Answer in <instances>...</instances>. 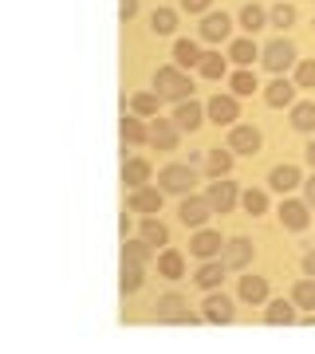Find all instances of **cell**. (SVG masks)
Segmentation results:
<instances>
[{
	"label": "cell",
	"instance_id": "obj_1",
	"mask_svg": "<svg viewBox=\"0 0 315 354\" xmlns=\"http://www.w3.org/2000/svg\"><path fill=\"white\" fill-rule=\"evenodd\" d=\"M154 91L165 102H186V99H193V79L181 67H158L154 71Z\"/></svg>",
	"mask_w": 315,
	"mask_h": 354
},
{
	"label": "cell",
	"instance_id": "obj_2",
	"mask_svg": "<svg viewBox=\"0 0 315 354\" xmlns=\"http://www.w3.org/2000/svg\"><path fill=\"white\" fill-rule=\"evenodd\" d=\"M158 189L165 193H177V197H186L189 189H197V169L186 162H170L158 169Z\"/></svg>",
	"mask_w": 315,
	"mask_h": 354
},
{
	"label": "cell",
	"instance_id": "obj_3",
	"mask_svg": "<svg viewBox=\"0 0 315 354\" xmlns=\"http://www.w3.org/2000/svg\"><path fill=\"white\" fill-rule=\"evenodd\" d=\"M154 315H158V323H186V327H193V323L205 319V315H193V311H189L181 291H165L162 299L154 304Z\"/></svg>",
	"mask_w": 315,
	"mask_h": 354
},
{
	"label": "cell",
	"instance_id": "obj_4",
	"mask_svg": "<svg viewBox=\"0 0 315 354\" xmlns=\"http://www.w3.org/2000/svg\"><path fill=\"white\" fill-rule=\"evenodd\" d=\"M260 64H264L272 75H284L288 67H296V44L284 39V36L272 39V44H264V48H260Z\"/></svg>",
	"mask_w": 315,
	"mask_h": 354
},
{
	"label": "cell",
	"instance_id": "obj_5",
	"mask_svg": "<svg viewBox=\"0 0 315 354\" xmlns=\"http://www.w3.org/2000/svg\"><path fill=\"white\" fill-rule=\"evenodd\" d=\"M209 216H213V205H209L205 193H186L181 205H177V221H181L186 228H205Z\"/></svg>",
	"mask_w": 315,
	"mask_h": 354
},
{
	"label": "cell",
	"instance_id": "obj_6",
	"mask_svg": "<svg viewBox=\"0 0 315 354\" xmlns=\"http://www.w3.org/2000/svg\"><path fill=\"white\" fill-rule=\"evenodd\" d=\"M209 205H213V213H233L240 201V185L237 181H228V177H213L209 181V189H205Z\"/></svg>",
	"mask_w": 315,
	"mask_h": 354
},
{
	"label": "cell",
	"instance_id": "obj_7",
	"mask_svg": "<svg viewBox=\"0 0 315 354\" xmlns=\"http://www.w3.org/2000/svg\"><path fill=\"white\" fill-rule=\"evenodd\" d=\"M260 146H264L260 127H252V122H233L228 127V150L233 153H256Z\"/></svg>",
	"mask_w": 315,
	"mask_h": 354
},
{
	"label": "cell",
	"instance_id": "obj_8",
	"mask_svg": "<svg viewBox=\"0 0 315 354\" xmlns=\"http://www.w3.org/2000/svg\"><path fill=\"white\" fill-rule=\"evenodd\" d=\"M276 216H280V225L288 228V232H303V228L312 225V205L296 201V197H284L280 209H276Z\"/></svg>",
	"mask_w": 315,
	"mask_h": 354
},
{
	"label": "cell",
	"instance_id": "obj_9",
	"mask_svg": "<svg viewBox=\"0 0 315 354\" xmlns=\"http://www.w3.org/2000/svg\"><path fill=\"white\" fill-rule=\"evenodd\" d=\"M205 114H209V122H217V127H233L240 118V99L237 95H213V99L205 102Z\"/></svg>",
	"mask_w": 315,
	"mask_h": 354
},
{
	"label": "cell",
	"instance_id": "obj_10",
	"mask_svg": "<svg viewBox=\"0 0 315 354\" xmlns=\"http://www.w3.org/2000/svg\"><path fill=\"white\" fill-rule=\"evenodd\" d=\"M252 256H256V248H252L249 236H228L225 248H221V260H225L228 272H240V268L252 264Z\"/></svg>",
	"mask_w": 315,
	"mask_h": 354
},
{
	"label": "cell",
	"instance_id": "obj_11",
	"mask_svg": "<svg viewBox=\"0 0 315 354\" xmlns=\"http://www.w3.org/2000/svg\"><path fill=\"white\" fill-rule=\"evenodd\" d=\"M205 323H217V327H228L233 319H237V307H233V299L228 295H221V291H209L205 295V307H201Z\"/></svg>",
	"mask_w": 315,
	"mask_h": 354
},
{
	"label": "cell",
	"instance_id": "obj_12",
	"mask_svg": "<svg viewBox=\"0 0 315 354\" xmlns=\"http://www.w3.org/2000/svg\"><path fill=\"white\" fill-rule=\"evenodd\" d=\"M118 138H123V158H126L130 146H146V142H150V122H142V114H123Z\"/></svg>",
	"mask_w": 315,
	"mask_h": 354
},
{
	"label": "cell",
	"instance_id": "obj_13",
	"mask_svg": "<svg viewBox=\"0 0 315 354\" xmlns=\"http://www.w3.org/2000/svg\"><path fill=\"white\" fill-rule=\"evenodd\" d=\"M162 197H165V189L138 185V189H130V197H126V209L130 213H142V216H154V213H162Z\"/></svg>",
	"mask_w": 315,
	"mask_h": 354
},
{
	"label": "cell",
	"instance_id": "obj_14",
	"mask_svg": "<svg viewBox=\"0 0 315 354\" xmlns=\"http://www.w3.org/2000/svg\"><path fill=\"white\" fill-rule=\"evenodd\" d=\"M177 142H181V127H177L174 118H154L150 122V146L154 150L170 153V150H177Z\"/></svg>",
	"mask_w": 315,
	"mask_h": 354
},
{
	"label": "cell",
	"instance_id": "obj_15",
	"mask_svg": "<svg viewBox=\"0 0 315 354\" xmlns=\"http://www.w3.org/2000/svg\"><path fill=\"white\" fill-rule=\"evenodd\" d=\"M221 248H225V241H221V232H213V228H197L193 241H189V252L197 256V260H217Z\"/></svg>",
	"mask_w": 315,
	"mask_h": 354
},
{
	"label": "cell",
	"instance_id": "obj_16",
	"mask_svg": "<svg viewBox=\"0 0 315 354\" xmlns=\"http://www.w3.org/2000/svg\"><path fill=\"white\" fill-rule=\"evenodd\" d=\"M205 118H209V114H205V106L197 99H186V102H174V122L181 130H189V134H193V130H201V122Z\"/></svg>",
	"mask_w": 315,
	"mask_h": 354
},
{
	"label": "cell",
	"instance_id": "obj_17",
	"mask_svg": "<svg viewBox=\"0 0 315 354\" xmlns=\"http://www.w3.org/2000/svg\"><path fill=\"white\" fill-rule=\"evenodd\" d=\"M150 174H154L150 158H130V153L123 158V185H126V189H138V185H146V181H150Z\"/></svg>",
	"mask_w": 315,
	"mask_h": 354
},
{
	"label": "cell",
	"instance_id": "obj_18",
	"mask_svg": "<svg viewBox=\"0 0 315 354\" xmlns=\"http://www.w3.org/2000/svg\"><path fill=\"white\" fill-rule=\"evenodd\" d=\"M228 32H233V20H228L225 12H205L201 16V28H197V36H201L205 44H221Z\"/></svg>",
	"mask_w": 315,
	"mask_h": 354
},
{
	"label": "cell",
	"instance_id": "obj_19",
	"mask_svg": "<svg viewBox=\"0 0 315 354\" xmlns=\"http://www.w3.org/2000/svg\"><path fill=\"white\" fill-rule=\"evenodd\" d=\"M225 272H228L225 260H201V268L193 272V283H197L201 291H217L221 283H225Z\"/></svg>",
	"mask_w": 315,
	"mask_h": 354
},
{
	"label": "cell",
	"instance_id": "obj_20",
	"mask_svg": "<svg viewBox=\"0 0 315 354\" xmlns=\"http://www.w3.org/2000/svg\"><path fill=\"white\" fill-rule=\"evenodd\" d=\"M237 295L244 304H268V279L264 276H240L237 279Z\"/></svg>",
	"mask_w": 315,
	"mask_h": 354
},
{
	"label": "cell",
	"instance_id": "obj_21",
	"mask_svg": "<svg viewBox=\"0 0 315 354\" xmlns=\"http://www.w3.org/2000/svg\"><path fill=\"white\" fill-rule=\"evenodd\" d=\"M264 102L272 106V111H284V106H291L296 102V83H288V79H272L268 83V91H264Z\"/></svg>",
	"mask_w": 315,
	"mask_h": 354
},
{
	"label": "cell",
	"instance_id": "obj_22",
	"mask_svg": "<svg viewBox=\"0 0 315 354\" xmlns=\"http://www.w3.org/2000/svg\"><path fill=\"white\" fill-rule=\"evenodd\" d=\"M300 185H303V177H300L296 165H276V169L268 174V189H276L280 197H284L288 189H300Z\"/></svg>",
	"mask_w": 315,
	"mask_h": 354
},
{
	"label": "cell",
	"instance_id": "obj_23",
	"mask_svg": "<svg viewBox=\"0 0 315 354\" xmlns=\"http://www.w3.org/2000/svg\"><path fill=\"white\" fill-rule=\"evenodd\" d=\"M264 323L268 327H291L296 323V304H288V299H268Z\"/></svg>",
	"mask_w": 315,
	"mask_h": 354
},
{
	"label": "cell",
	"instance_id": "obj_24",
	"mask_svg": "<svg viewBox=\"0 0 315 354\" xmlns=\"http://www.w3.org/2000/svg\"><path fill=\"white\" fill-rule=\"evenodd\" d=\"M288 122H291V130H300V134H312V130H315V102H312V99L291 102Z\"/></svg>",
	"mask_w": 315,
	"mask_h": 354
},
{
	"label": "cell",
	"instance_id": "obj_25",
	"mask_svg": "<svg viewBox=\"0 0 315 354\" xmlns=\"http://www.w3.org/2000/svg\"><path fill=\"white\" fill-rule=\"evenodd\" d=\"M260 59V48H256V39H233L228 44V64H237V67H252Z\"/></svg>",
	"mask_w": 315,
	"mask_h": 354
},
{
	"label": "cell",
	"instance_id": "obj_26",
	"mask_svg": "<svg viewBox=\"0 0 315 354\" xmlns=\"http://www.w3.org/2000/svg\"><path fill=\"white\" fill-rule=\"evenodd\" d=\"M146 264H134V260H123V268H118V291L123 295H134V291L142 288V279H146V272H142Z\"/></svg>",
	"mask_w": 315,
	"mask_h": 354
},
{
	"label": "cell",
	"instance_id": "obj_27",
	"mask_svg": "<svg viewBox=\"0 0 315 354\" xmlns=\"http://www.w3.org/2000/svg\"><path fill=\"white\" fill-rule=\"evenodd\" d=\"M233 162H237V158H233V150H221V146H217V150H209L205 153V174L209 177H228L233 174Z\"/></svg>",
	"mask_w": 315,
	"mask_h": 354
},
{
	"label": "cell",
	"instance_id": "obj_28",
	"mask_svg": "<svg viewBox=\"0 0 315 354\" xmlns=\"http://www.w3.org/2000/svg\"><path fill=\"white\" fill-rule=\"evenodd\" d=\"M201 44H197V39H177L174 44V64L177 67H197L201 64Z\"/></svg>",
	"mask_w": 315,
	"mask_h": 354
},
{
	"label": "cell",
	"instance_id": "obj_29",
	"mask_svg": "<svg viewBox=\"0 0 315 354\" xmlns=\"http://www.w3.org/2000/svg\"><path fill=\"white\" fill-rule=\"evenodd\" d=\"M256 75H252V67H237L233 75H228V91L237 95V99H244V95H256Z\"/></svg>",
	"mask_w": 315,
	"mask_h": 354
},
{
	"label": "cell",
	"instance_id": "obj_30",
	"mask_svg": "<svg viewBox=\"0 0 315 354\" xmlns=\"http://www.w3.org/2000/svg\"><path fill=\"white\" fill-rule=\"evenodd\" d=\"M158 272L165 279H181L186 276V252H158Z\"/></svg>",
	"mask_w": 315,
	"mask_h": 354
},
{
	"label": "cell",
	"instance_id": "obj_31",
	"mask_svg": "<svg viewBox=\"0 0 315 354\" xmlns=\"http://www.w3.org/2000/svg\"><path fill=\"white\" fill-rule=\"evenodd\" d=\"M138 232H142V241H150L154 248H162V244L170 241V228H165L162 221H158V213H154V216H146V221L138 225Z\"/></svg>",
	"mask_w": 315,
	"mask_h": 354
},
{
	"label": "cell",
	"instance_id": "obj_32",
	"mask_svg": "<svg viewBox=\"0 0 315 354\" xmlns=\"http://www.w3.org/2000/svg\"><path fill=\"white\" fill-rule=\"evenodd\" d=\"M291 304L300 307V311H315V276L300 279V283L291 288Z\"/></svg>",
	"mask_w": 315,
	"mask_h": 354
},
{
	"label": "cell",
	"instance_id": "obj_33",
	"mask_svg": "<svg viewBox=\"0 0 315 354\" xmlns=\"http://www.w3.org/2000/svg\"><path fill=\"white\" fill-rule=\"evenodd\" d=\"M158 102H162L158 91H138V95H130V111L142 114V118H150V114H158Z\"/></svg>",
	"mask_w": 315,
	"mask_h": 354
},
{
	"label": "cell",
	"instance_id": "obj_34",
	"mask_svg": "<svg viewBox=\"0 0 315 354\" xmlns=\"http://www.w3.org/2000/svg\"><path fill=\"white\" fill-rule=\"evenodd\" d=\"M150 248H154V244L150 241H142V236H138V241H130V236H126V241H123V260H134V264H150Z\"/></svg>",
	"mask_w": 315,
	"mask_h": 354
},
{
	"label": "cell",
	"instance_id": "obj_35",
	"mask_svg": "<svg viewBox=\"0 0 315 354\" xmlns=\"http://www.w3.org/2000/svg\"><path fill=\"white\" fill-rule=\"evenodd\" d=\"M240 205L249 216H264L268 213V193L264 189H240Z\"/></svg>",
	"mask_w": 315,
	"mask_h": 354
},
{
	"label": "cell",
	"instance_id": "obj_36",
	"mask_svg": "<svg viewBox=\"0 0 315 354\" xmlns=\"http://www.w3.org/2000/svg\"><path fill=\"white\" fill-rule=\"evenodd\" d=\"M264 24H268V12L260 4H244V8H240V28H244V32H260Z\"/></svg>",
	"mask_w": 315,
	"mask_h": 354
},
{
	"label": "cell",
	"instance_id": "obj_37",
	"mask_svg": "<svg viewBox=\"0 0 315 354\" xmlns=\"http://www.w3.org/2000/svg\"><path fill=\"white\" fill-rule=\"evenodd\" d=\"M268 20H272V28H276V32H288V28L296 24V4H288V0H280L276 8L268 12Z\"/></svg>",
	"mask_w": 315,
	"mask_h": 354
},
{
	"label": "cell",
	"instance_id": "obj_38",
	"mask_svg": "<svg viewBox=\"0 0 315 354\" xmlns=\"http://www.w3.org/2000/svg\"><path fill=\"white\" fill-rule=\"evenodd\" d=\"M197 75L201 79H221L225 75V59H221V51H205L201 64H197Z\"/></svg>",
	"mask_w": 315,
	"mask_h": 354
},
{
	"label": "cell",
	"instance_id": "obj_39",
	"mask_svg": "<svg viewBox=\"0 0 315 354\" xmlns=\"http://www.w3.org/2000/svg\"><path fill=\"white\" fill-rule=\"evenodd\" d=\"M150 28L158 32V36H170V32H177V12H174V8H154Z\"/></svg>",
	"mask_w": 315,
	"mask_h": 354
},
{
	"label": "cell",
	"instance_id": "obj_40",
	"mask_svg": "<svg viewBox=\"0 0 315 354\" xmlns=\"http://www.w3.org/2000/svg\"><path fill=\"white\" fill-rule=\"evenodd\" d=\"M296 87H303V91L315 87V59H303V64H296Z\"/></svg>",
	"mask_w": 315,
	"mask_h": 354
},
{
	"label": "cell",
	"instance_id": "obj_41",
	"mask_svg": "<svg viewBox=\"0 0 315 354\" xmlns=\"http://www.w3.org/2000/svg\"><path fill=\"white\" fill-rule=\"evenodd\" d=\"M213 0H181V12H193V16H205Z\"/></svg>",
	"mask_w": 315,
	"mask_h": 354
},
{
	"label": "cell",
	"instance_id": "obj_42",
	"mask_svg": "<svg viewBox=\"0 0 315 354\" xmlns=\"http://www.w3.org/2000/svg\"><path fill=\"white\" fill-rule=\"evenodd\" d=\"M118 16H123V24L134 20V16H138V0H118Z\"/></svg>",
	"mask_w": 315,
	"mask_h": 354
},
{
	"label": "cell",
	"instance_id": "obj_43",
	"mask_svg": "<svg viewBox=\"0 0 315 354\" xmlns=\"http://www.w3.org/2000/svg\"><path fill=\"white\" fill-rule=\"evenodd\" d=\"M300 264H303V272H307V276H315V244H307V248H303Z\"/></svg>",
	"mask_w": 315,
	"mask_h": 354
},
{
	"label": "cell",
	"instance_id": "obj_44",
	"mask_svg": "<svg viewBox=\"0 0 315 354\" xmlns=\"http://www.w3.org/2000/svg\"><path fill=\"white\" fill-rule=\"evenodd\" d=\"M303 201H307V205L315 209V174L307 177V181H303Z\"/></svg>",
	"mask_w": 315,
	"mask_h": 354
},
{
	"label": "cell",
	"instance_id": "obj_45",
	"mask_svg": "<svg viewBox=\"0 0 315 354\" xmlns=\"http://www.w3.org/2000/svg\"><path fill=\"white\" fill-rule=\"evenodd\" d=\"M118 236H123V241L130 236V216H126V209H123V216H118Z\"/></svg>",
	"mask_w": 315,
	"mask_h": 354
},
{
	"label": "cell",
	"instance_id": "obj_46",
	"mask_svg": "<svg viewBox=\"0 0 315 354\" xmlns=\"http://www.w3.org/2000/svg\"><path fill=\"white\" fill-rule=\"evenodd\" d=\"M303 158H307V165H312V169H315V138L307 142V150H303Z\"/></svg>",
	"mask_w": 315,
	"mask_h": 354
}]
</instances>
